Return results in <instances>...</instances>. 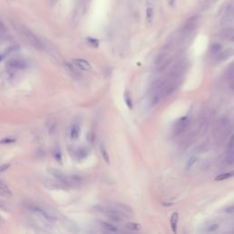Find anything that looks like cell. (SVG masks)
I'll return each mask as SVG.
<instances>
[{"mask_svg": "<svg viewBox=\"0 0 234 234\" xmlns=\"http://www.w3.org/2000/svg\"><path fill=\"white\" fill-rule=\"evenodd\" d=\"M65 67L67 69V71L69 72V73L75 79H79L80 77V71L79 69L72 62H66L65 64Z\"/></svg>", "mask_w": 234, "mask_h": 234, "instance_id": "cell-9", "label": "cell"}, {"mask_svg": "<svg viewBox=\"0 0 234 234\" xmlns=\"http://www.w3.org/2000/svg\"><path fill=\"white\" fill-rule=\"evenodd\" d=\"M49 174L60 184L66 187H77L83 182V177L80 175H69L65 174L60 170L50 168L49 169Z\"/></svg>", "mask_w": 234, "mask_h": 234, "instance_id": "cell-1", "label": "cell"}, {"mask_svg": "<svg viewBox=\"0 0 234 234\" xmlns=\"http://www.w3.org/2000/svg\"><path fill=\"white\" fill-rule=\"evenodd\" d=\"M123 100H124V103H125L126 106L130 110H132L133 109V102H132V99H131L129 92H127V91L124 92V93H123Z\"/></svg>", "mask_w": 234, "mask_h": 234, "instance_id": "cell-16", "label": "cell"}, {"mask_svg": "<svg viewBox=\"0 0 234 234\" xmlns=\"http://www.w3.org/2000/svg\"><path fill=\"white\" fill-rule=\"evenodd\" d=\"M100 150H101V154H102V156H103V157L104 161H105L107 164H109V163H110V157H109L108 152H107V150L105 149V147H104V146H103V145H101V146H100Z\"/></svg>", "mask_w": 234, "mask_h": 234, "instance_id": "cell-20", "label": "cell"}, {"mask_svg": "<svg viewBox=\"0 0 234 234\" xmlns=\"http://www.w3.org/2000/svg\"><path fill=\"white\" fill-rule=\"evenodd\" d=\"M80 128L79 126V124L77 123H74L72 128H71V131H70V135H71V138L72 140H76L78 139L79 136H80Z\"/></svg>", "mask_w": 234, "mask_h": 234, "instance_id": "cell-11", "label": "cell"}, {"mask_svg": "<svg viewBox=\"0 0 234 234\" xmlns=\"http://www.w3.org/2000/svg\"><path fill=\"white\" fill-rule=\"evenodd\" d=\"M88 155V151L85 149V148H79L78 150H77V156H79V158H80V159H82V158H84V157H86Z\"/></svg>", "mask_w": 234, "mask_h": 234, "instance_id": "cell-24", "label": "cell"}, {"mask_svg": "<svg viewBox=\"0 0 234 234\" xmlns=\"http://www.w3.org/2000/svg\"><path fill=\"white\" fill-rule=\"evenodd\" d=\"M56 127V121L54 119H50L48 123H47V128L49 130V133H53L54 129Z\"/></svg>", "mask_w": 234, "mask_h": 234, "instance_id": "cell-21", "label": "cell"}, {"mask_svg": "<svg viewBox=\"0 0 234 234\" xmlns=\"http://www.w3.org/2000/svg\"><path fill=\"white\" fill-rule=\"evenodd\" d=\"M2 220V217H1V216H0V220Z\"/></svg>", "mask_w": 234, "mask_h": 234, "instance_id": "cell-33", "label": "cell"}, {"mask_svg": "<svg viewBox=\"0 0 234 234\" xmlns=\"http://www.w3.org/2000/svg\"><path fill=\"white\" fill-rule=\"evenodd\" d=\"M219 229V224H209L205 228V232H214Z\"/></svg>", "mask_w": 234, "mask_h": 234, "instance_id": "cell-22", "label": "cell"}, {"mask_svg": "<svg viewBox=\"0 0 234 234\" xmlns=\"http://www.w3.org/2000/svg\"><path fill=\"white\" fill-rule=\"evenodd\" d=\"M19 46H11V47H9L5 52H3L2 54H0V61L2 60H4L6 56H8V55H10L11 53H14V52H16V51H18V50H19Z\"/></svg>", "mask_w": 234, "mask_h": 234, "instance_id": "cell-13", "label": "cell"}, {"mask_svg": "<svg viewBox=\"0 0 234 234\" xmlns=\"http://www.w3.org/2000/svg\"><path fill=\"white\" fill-rule=\"evenodd\" d=\"M177 221H178V213L176 211L172 214L171 219H170V223H171V229L174 233L177 232Z\"/></svg>", "mask_w": 234, "mask_h": 234, "instance_id": "cell-14", "label": "cell"}, {"mask_svg": "<svg viewBox=\"0 0 234 234\" xmlns=\"http://www.w3.org/2000/svg\"><path fill=\"white\" fill-rule=\"evenodd\" d=\"M232 177H234V170L233 171H231V172H228V173H224V174L219 175L218 177H215V180L216 181H222V180L228 179V178Z\"/></svg>", "mask_w": 234, "mask_h": 234, "instance_id": "cell-17", "label": "cell"}, {"mask_svg": "<svg viewBox=\"0 0 234 234\" xmlns=\"http://www.w3.org/2000/svg\"><path fill=\"white\" fill-rule=\"evenodd\" d=\"M232 40H234V37H233V38H232Z\"/></svg>", "mask_w": 234, "mask_h": 234, "instance_id": "cell-34", "label": "cell"}, {"mask_svg": "<svg viewBox=\"0 0 234 234\" xmlns=\"http://www.w3.org/2000/svg\"><path fill=\"white\" fill-rule=\"evenodd\" d=\"M125 226H126V228H127L128 230H131V231H134V232L140 231L141 228H142L140 224L135 223V222H127Z\"/></svg>", "mask_w": 234, "mask_h": 234, "instance_id": "cell-18", "label": "cell"}, {"mask_svg": "<svg viewBox=\"0 0 234 234\" xmlns=\"http://www.w3.org/2000/svg\"><path fill=\"white\" fill-rule=\"evenodd\" d=\"M221 49H222V47H221V45H220V44H219V43H215V44H213V45L211 46L210 50H211L213 53H217V52L220 51V50H221Z\"/></svg>", "mask_w": 234, "mask_h": 234, "instance_id": "cell-25", "label": "cell"}, {"mask_svg": "<svg viewBox=\"0 0 234 234\" xmlns=\"http://www.w3.org/2000/svg\"><path fill=\"white\" fill-rule=\"evenodd\" d=\"M102 228L104 229L105 231L109 232H116L117 228L115 226H114L113 224L109 223V222H105V221H102L101 222Z\"/></svg>", "mask_w": 234, "mask_h": 234, "instance_id": "cell-15", "label": "cell"}, {"mask_svg": "<svg viewBox=\"0 0 234 234\" xmlns=\"http://www.w3.org/2000/svg\"><path fill=\"white\" fill-rule=\"evenodd\" d=\"M53 156L54 158L56 159V161L58 162H61V159H62V155H61V152L59 148H55L54 151H53Z\"/></svg>", "mask_w": 234, "mask_h": 234, "instance_id": "cell-23", "label": "cell"}, {"mask_svg": "<svg viewBox=\"0 0 234 234\" xmlns=\"http://www.w3.org/2000/svg\"><path fill=\"white\" fill-rule=\"evenodd\" d=\"M72 63L78 68L79 70L81 71H90L92 69V66L89 61H87L84 59H73Z\"/></svg>", "mask_w": 234, "mask_h": 234, "instance_id": "cell-6", "label": "cell"}, {"mask_svg": "<svg viewBox=\"0 0 234 234\" xmlns=\"http://www.w3.org/2000/svg\"><path fill=\"white\" fill-rule=\"evenodd\" d=\"M7 65L11 69L22 70V69H26L28 67V62L25 60H23V59L16 58V59H12V60H8Z\"/></svg>", "mask_w": 234, "mask_h": 234, "instance_id": "cell-5", "label": "cell"}, {"mask_svg": "<svg viewBox=\"0 0 234 234\" xmlns=\"http://www.w3.org/2000/svg\"><path fill=\"white\" fill-rule=\"evenodd\" d=\"M16 140L14 139V138H4L3 140H1L0 141V143L1 144H9V143H13V142H15Z\"/></svg>", "mask_w": 234, "mask_h": 234, "instance_id": "cell-29", "label": "cell"}, {"mask_svg": "<svg viewBox=\"0 0 234 234\" xmlns=\"http://www.w3.org/2000/svg\"><path fill=\"white\" fill-rule=\"evenodd\" d=\"M26 207L29 209V210H30L31 212L36 214L41 220H43L45 222L52 224V223L56 222V220H57L56 215L53 212H51L49 209H46L42 206H39L37 204H33V203H29V204L26 205Z\"/></svg>", "mask_w": 234, "mask_h": 234, "instance_id": "cell-2", "label": "cell"}, {"mask_svg": "<svg viewBox=\"0 0 234 234\" xmlns=\"http://www.w3.org/2000/svg\"><path fill=\"white\" fill-rule=\"evenodd\" d=\"M87 40H88V42H89L92 46H93V47H98V45H99V41H98L97 39H92V38H88Z\"/></svg>", "mask_w": 234, "mask_h": 234, "instance_id": "cell-28", "label": "cell"}, {"mask_svg": "<svg viewBox=\"0 0 234 234\" xmlns=\"http://www.w3.org/2000/svg\"><path fill=\"white\" fill-rule=\"evenodd\" d=\"M225 211H226L227 213H233L234 212V205L233 206H231V207H229V208H227V209H225Z\"/></svg>", "mask_w": 234, "mask_h": 234, "instance_id": "cell-32", "label": "cell"}, {"mask_svg": "<svg viewBox=\"0 0 234 234\" xmlns=\"http://www.w3.org/2000/svg\"><path fill=\"white\" fill-rule=\"evenodd\" d=\"M196 161H197V157H196V156H191V157L189 159L188 163H187V167H188V168L192 167V166H194V164L196 163Z\"/></svg>", "mask_w": 234, "mask_h": 234, "instance_id": "cell-26", "label": "cell"}, {"mask_svg": "<svg viewBox=\"0 0 234 234\" xmlns=\"http://www.w3.org/2000/svg\"><path fill=\"white\" fill-rule=\"evenodd\" d=\"M188 123H189V118L187 116L182 117L180 118L177 123H176L175 125V131L178 134V133H181L183 131H185V129L187 128L188 126Z\"/></svg>", "mask_w": 234, "mask_h": 234, "instance_id": "cell-8", "label": "cell"}, {"mask_svg": "<svg viewBox=\"0 0 234 234\" xmlns=\"http://www.w3.org/2000/svg\"><path fill=\"white\" fill-rule=\"evenodd\" d=\"M169 62V59H167V56L166 54H160L156 60V67H161L159 70H163L166 65H167Z\"/></svg>", "mask_w": 234, "mask_h": 234, "instance_id": "cell-10", "label": "cell"}, {"mask_svg": "<svg viewBox=\"0 0 234 234\" xmlns=\"http://www.w3.org/2000/svg\"><path fill=\"white\" fill-rule=\"evenodd\" d=\"M18 31L19 32V34H21L25 39H27L32 46H34L36 49H38L39 50H42L45 49V45L44 43L40 40V39L38 38V36L36 34H34L30 29H29L28 28H26L25 26H18L17 28Z\"/></svg>", "mask_w": 234, "mask_h": 234, "instance_id": "cell-3", "label": "cell"}, {"mask_svg": "<svg viewBox=\"0 0 234 234\" xmlns=\"http://www.w3.org/2000/svg\"><path fill=\"white\" fill-rule=\"evenodd\" d=\"M234 22V4H231L226 8V11L222 17V25H231Z\"/></svg>", "mask_w": 234, "mask_h": 234, "instance_id": "cell-4", "label": "cell"}, {"mask_svg": "<svg viewBox=\"0 0 234 234\" xmlns=\"http://www.w3.org/2000/svg\"><path fill=\"white\" fill-rule=\"evenodd\" d=\"M226 162L229 165H232V164L234 163V147L228 150L227 157H226Z\"/></svg>", "mask_w": 234, "mask_h": 234, "instance_id": "cell-19", "label": "cell"}, {"mask_svg": "<svg viewBox=\"0 0 234 234\" xmlns=\"http://www.w3.org/2000/svg\"><path fill=\"white\" fill-rule=\"evenodd\" d=\"M9 167H10V164H3L0 166V172L6 171Z\"/></svg>", "mask_w": 234, "mask_h": 234, "instance_id": "cell-30", "label": "cell"}, {"mask_svg": "<svg viewBox=\"0 0 234 234\" xmlns=\"http://www.w3.org/2000/svg\"><path fill=\"white\" fill-rule=\"evenodd\" d=\"M146 18L148 21H151L153 18V9L151 7L147 8V10H146Z\"/></svg>", "mask_w": 234, "mask_h": 234, "instance_id": "cell-27", "label": "cell"}, {"mask_svg": "<svg viewBox=\"0 0 234 234\" xmlns=\"http://www.w3.org/2000/svg\"><path fill=\"white\" fill-rule=\"evenodd\" d=\"M0 195L4 196V197H11L12 196V192H11L10 189L2 180H0Z\"/></svg>", "mask_w": 234, "mask_h": 234, "instance_id": "cell-12", "label": "cell"}, {"mask_svg": "<svg viewBox=\"0 0 234 234\" xmlns=\"http://www.w3.org/2000/svg\"><path fill=\"white\" fill-rule=\"evenodd\" d=\"M107 217L114 222H120L122 220V218H121V215L119 213V211H117L115 209H104Z\"/></svg>", "mask_w": 234, "mask_h": 234, "instance_id": "cell-7", "label": "cell"}, {"mask_svg": "<svg viewBox=\"0 0 234 234\" xmlns=\"http://www.w3.org/2000/svg\"><path fill=\"white\" fill-rule=\"evenodd\" d=\"M234 147V135L232 136V138H231V141H230V143H229V146H228V150L229 149H231V148H232Z\"/></svg>", "mask_w": 234, "mask_h": 234, "instance_id": "cell-31", "label": "cell"}]
</instances>
